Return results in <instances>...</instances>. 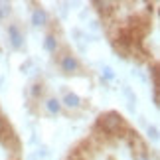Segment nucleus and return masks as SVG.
I'll return each instance as SVG.
<instances>
[{"instance_id": "1", "label": "nucleus", "mask_w": 160, "mask_h": 160, "mask_svg": "<svg viewBox=\"0 0 160 160\" xmlns=\"http://www.w3.org/2000/svg\"><path fill=\"white\" fill-rule=\"evenodd\" d=\"M99 128H103V132H107V134H115V132H119L122 127H125V121H122V117L119 113H107V115H103L101 119H99Z\"/></svg>"}, {"instance_id": "2", "label": "nucleus", "mask_w": 160, "mask_h": 160, "mask_svg": "<svg viewBox=\"0 0 160 160\" xmlns=\"http://www.w3.org/2000/svg\"><path fill=\"white\" fill-rule=\"evenodd\" d=\"M59 69L65 73V75H75V73L81 71V63L73 53H63L59 59Z\"/></svg>"}, {"instance_id": "3", "label": "nucleus", "mask_w": 160, "mask_h": 160, "mask_svg": "<svg viewBox=\"0 0 160 160\" xmlns=\"http://www.w3.org/2000/svg\"><path fill=\"white\" fill-rule=\"evenodd\" d=\"M8 40H10V44L14 50H20V48L24 46V34H22V30L16 26V24H10L8 26Z\"/></svg>"}, {"instance_id": "4", "label": "nucleus", "mask_w": 160, "mask_h": 160, "mask_svg": "<svg viewBox=\"0 0 160 160\" xmlns=\"http://www.w3.org/2000/svg\"><path fill=\"white\" fill-rule=\"evenodd\" d=\"M59 103H61V107H67V109H71V111H75V109H81V107H83L81 97L75 95V93H65V95H63V99H61Z\"/></svg>"}, {"instance_id": "5", "label": "nucleus", "mask_w": 160, "mask_h": 160, "mask_svg": "<svg viewBox=\"0 0 160 160\" xmlns=\"http://www.w3.org/2000/svg\"><path fill=\"white\" fill-rule=\"evenodd\" d=\"M30 20H32V26H48V22H50V14H48L44 8H34Z\"/></svg>"}, {"instance_id": "6", "label": "nucleus", "mask_w": 160, "mask_h": 160, "mask_svg": "<svg viewBox=\"0 0 160 160\" xmlns=\"http://www.w3.org/2000/svg\"><path fill=\"white\" fill-rule=\"evenodd\" d=\"M44 48H46V52H50V53H55V52H58V48H59L58 36H55V34H48V36H46V42H44Z\"/></svg>"}, {"instance_id": "7", "label": "nucleus", "mask_w": 160, "mask_h": 160, "mask_svg": "<svg viewBox=\"0 0 160 160\" xmlns=\"http://www.w3.org/2000/svg\"><path fill=\"white\" fill-rule=\"evenodd\" d=\"M46 111H48L50 115H59V111H61V103H59V99L50 97V99L46 101Z\"/></svg>"}, {"instance_id": "8", "label": "nucleus", "mask_w": 160, "mask_h": 160, "mask_svg": "<svg viewBox=\"0 0 160 160\" xmlns=\"http://www.w3.org/2000/svg\"><path fill=\"white\" fill-rule=\"evenodd\" d=\"M93 4L97 6V10H99L103 16H107V14H111V12L115 10V8H113V6H115L113 2H93Z\"/></svg>"}, {"instance_id": "9", "label": "nucleus", "mask_w": 160, "mask_h": 160, "mask_svg": "<svg viewBox=\"0 0 160 160\" xmlns=\"http://www.w3.org/2000/svg\"><path fill=\"white\" fill-rule=\"evenodd\" d=\"M10 14H12V4L0 0V18H8Z\"/></svg>"}, {"instance_id": "10", "label": "nucleus", "mask_w": 160, "mask_h": 160, "mask_svg": "<svg viewBox=\"0 0 160 160\" xmlns=\"http://www.w3.org/2000/svg\"><path fill=\"white\" fill-rule=\"evenodd\" d=\"M103 77L105 79H115V73H113V69H111V67H103Z\"/></svg>"}, {"instance_id": "11", "label": "nucleus", "mask_w": 160, "mask_h": 160, "mask_svg": "<svg viewBox=\"0 0 160 160\" xmlns=\"http://www.w3.org/2000/svg\"><path fill=\"white\" fill-rule=\"evenodd\" d=\"M42 87H44L42 83H36L34 87H32V97H38V95H42V91H44Z\"/></svg>"}, {"instance_id": "12", "label": "nucleus", "mask_w": 160, "mask_h": 160, "mask_svg": "<svg viewBox=\"0 0 160 160\" xmlns=\"http://www.w3.org/2000/svg\"><path fill=\"white\" fill-rule=\"evenodd\" d=\"M148 137L152 140H158V128L156 127H148Z\"/></svg>"}, {"instance_id": "13", "label": "nucleus", "mask_w": 160, "mask_h": 160, "mask_svg": "<svg viewBox=\"0 0 160 160\" xmlns=\"http://www.w3.org/2000/svg\"><path fill=\"white\" fill-rule=\"evenodd\" d=\"M134 160H150L148 152H144V154H134Z\"/></svg>"}, {"instance_id": "14", "label": "nucleus", "mask_w": 160, "mask_h": 160, "mask_svg": "<svg viewBox=\"0 0 160 160\" xmlns=\"http://www.w3.org/2000/svg\"><path fill=\"white\" fill-rule=\"evenodd\" d=\"M6 131V122H4V119H2V117H0V134H2Z\"/></svg>"}]
</instances>
